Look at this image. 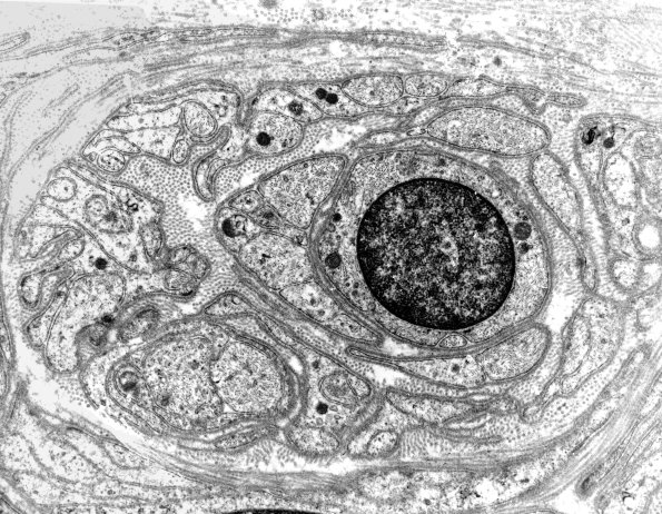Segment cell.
<instances>
[{
  "label": "cell",
  "mask_w": 662,
  "mask_h": 514,
  "mask_svg": "<svg viewBox=\"0 0 662 514\" xmlns=\"http://www.w3.org/2000/svg\"><path fill=\"white\" fill-rule=\"evenodd\" d=\"M356 256L388 310L446 329L475 325L501 308L517 257L500 210L473 188L437 177L379 195L358 225Z\"/></svg>",
  "instance_id": "cell-1"
},
{
  "label": "cell",
  "mask_w": 662,
  "mask_h": 514,
  "mask_svg": "<svg viewBox=\"0 0 662 514\" xmlns=\"http://www.w3.org/2000/svg\"><path fill=\"white\" fill-rule=\"evenodd\" d=\"M96 265H97L98 267H101V268H103V267L106 266V260H105V259H102V258H99V259L96 261Z\"/></svg>",
  "instance_id": "cell-2"
}]
</instances>
